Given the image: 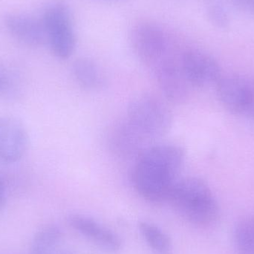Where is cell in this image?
I'll use <instances>...</instances> for the list:
<instances>
[{
    "mask_svg": "<svg viewBox=\"0 0 254 254\" xmlns=\"http://www.w3.org/2000/svg\"><path fill=\"white\" fill-rule=\"evenodd\" d=\"M167 202L184 219L195 226H210L219 217V204L213 192L198 178L179 179Z\"/></svg>",
    "mask_w": 254,
    "mask_h": 254,
    "instance_id": "obj_2",
    "label": "cell"
},
{
    "mask_svg": "<svg viewBox=\"0 0 254 254\" xmlns=\"http://www.w3.org/2000/svg\"><path fill=\"white\" fill-rule=\"evenodd\" d=\"M5 25L10 34L27 46L37 47L47 41L42 21L23 14L9 15Z\"/></svg>",
    "mask_w": 254,
    "mask_h": 254,
    "instance_id": "obj_11",
    "label": "cell"
},
{
    "mask_svg": "<svg viewBox=\"0 0 254 254\" xmlns=\"http://www.w3.org/2000/svg\"><path fill=\"white\" fill-rule=\"evenodd\" d=\"M125 120L141 138L149 143L170 131L173 115L162 100L152 95H142L128 104Z\"/></svg>",
    "mask_w": 254,
    "mask_h": 254,
    "instance_id": "obj_3",
    "label": "cell"
},
{
    "mask_svg": "<svg viewBox=\"0 0 254 254\" xmlns=\"http://www.w3.org/2000/svg\"><path fill=\"white\" fill-rule=\"evenodd\" d=\"M216 88L220 102L228 111L254 119V79L222 76Z\"/></svg>",
    "mask_w": 254,
    "mask_h": 254,
    "instance_id": "obj_6",
    "label": "cell"
},
{
    "mask_svg": "<svg viewBox=\"0 0 254 254\" xmlns=\"http://www.w3.org/2000/svg\"><path fill=\"white\" fill-rule=\"evenodd\" d=\"M29 137L23 124L13 117L0 116V162L14 164L28 149Z\"/></svg>",
    "mask_w": 254,
    "mask_h": 254,
    "instance_id": "obj_8",
    "label": "cell"
},
{
    "mask_svg": "<svg viewBox=\"0 0 254 254\" xmlns=\"http://www.w3.org/2000/svg\"><path fill=\"white\" fill-rule=\"evenodd\" d=\"M181 66L190 86L206 87L222 77L220 65L208 54L198 49H186L180 54Z\"/></svg>",
    "mask_w": 254,
    "mask_h": 254,
    "instance_id": "obj_7",
    "label": "cell"
},
{
    "mask_svg": "<svg viewBox=\"0 0 254 254\" xmlns=\"http://www.w3.org/2000/svg\"><path fill=\"white\" fill-rule=\"evenodd\" d=\"M204 7L209 20L215 26L222 29L229 26V16L223 0H204Z\"/></svg>",
    "mask_w": 254,
    "mask_h": 254,
    "instance_id": "obj_16",
    "label": "cell"
},
{
    "mask_svg": "<svg viewBox=\"0 0 254 254\" xmlns=\"http://www.w3.org/2000/svg\"><path fill=\"white\" fill-rule=\"evenodd\" d=\"M62 230L55 224L40 228L33 238L29 254H57L62 240Z\"/></svg>",
    "mask_w": 254,
    "mask_h": 254,
    "instance_id": "obj_13",
    "label": "cell"
},
{
    "mask_svg": "<svg viewBox=\"0 0 254 254\" xmlns=\"http://www.w3.org/2000/svg\"><path fill=\"white\" fill-rule=\"evenodd\" d=\"M67 222L74 231L104 252L116 253L122 248V241L117 234L89 216L71 214L67 218Z\"/></svg>",
    "mask_w": 254,
    "mask_h": 254,
    "instance_id": "obj_9",
    "label": "cell"
},
{
    "mask_svg": "<svg viewBox=\"0 0 254 254\" xmlns=\"http://www.w3.org/2000/svg\"><path fill=\"white\" fill-rule=\"evenodd\" d=\"M72 74L79 86L89 91L102 89L106 78L96 64L89 58H79L72 65Z\"/></svg>",
    "mask_w": 254,
    "mask_h": 254,
    "instance_id": "obj_12",
    "label": "cell"
},
{
    "mask_svg": "<svg viewBox=\"0 0 254 254\" xmlns=\"http://www.w3.org/2000/svg\"><path fill=\"white\" fill-rule=\"evenodd\" d=\"M57 254H71L68 253V252H59V253H58Z\"/></svg>",
    "mask_w": 254,
    "mask_h": 254,
    "instance_id": "obj_20",
    "label": "cell"
},
{
    "mask_svg": "<svg viewBox=\"0 0 254 254\" xmlns=\"http://www.w3.org/2000/svg\"><path fill=\"white\" fill-rule=\"evenodd\" d=\"M42 22L54 55L61 60L69 58L75 48V35L67 4L52 1L46 7Z\"/></svg>",
    "mask_w": 254,
    "mask_h": 254,
    "instance_id": "obj_4",
    "label": "cell"
},
{
    "mask_svg": "<svg viewBox=\"0 0 254 254\" xmlns=\"http://www.w3.org/2000/svg\"><path fill=\"white\" fill-rule=\"evenodd\" d=\"M109 146L117 156L123 158H136L150 146L140 137L126 121H122L112 128L109 134Z\"/></svg>",
    "mask_w": 254,
    "mask_h": 254,
    "instance_id": "obj_10",
    "label": "cell"
},
{
    "mask_svg": "<svg viewBox=\"0 0 254 254\" xmlns=\"http://www.w3.org/2000/svg\"><path fill=\"white\" fill-rule=\"evenodd\" d=\"M131 41L137 58L150 71L175 54L165 31L151 21H141L133 27Z\"/></svg>",
    "mask_w": 254,
    "mask_h": 254,
    "instance_id": "obj_5",
    "label": "cell"
},
{
    "mask_svg": "<svg viewBox=\"0 0 254 254\" xmlns=\"http://www.w3.org/2000/svg\"><path fill=\"white\" fill-rule=\"evenodd\" d=\"M138 228L142 237L155 254H173L171 240L162 230L147 222H140Z\"/></svg>",
    "mask_w": 254,
    "mask_h": 254,
    "instance_id": "obj_14",
    "label": "cell"
},
{
    "mask_svg": "<svg viewBox=\"0 0 254 254\" xmlns=\"http://www.w3.org/2000/svg\"><path fill=\"white\" fill-rule=\"evenodd\" d=\"M234 246L238 254H254V216L243 218L236 225Z\"/></svg>",
    "mask_w": 254,
    "mask_h": 254,
    "instance_id": "obj_15",
    "label": "cell"
},
{
    "mask_svg": "<svg viewBox=\"0 0 254 254\" xmlns=\"http://www.w3.org/2000/svg\"><path fill=\"white\" fill-rule=\"evenodd\" d=\"M13 80L7 71L0 68V94L9 93L13 89Z\"/></svg>",
    "mask_w": 254,
    "mask_h": 254,
    "instance_id": "obj_17",
    "label": "cell"
},
{
    "mask_svg": "<svg viewBox=\"0 0 254 254\" xmlns=\"http://www.w3.org/2000/svg\"><path fill=\"white\" fill-rule=\"evenodd\" d=\"M185 161V150L178 145L149 146L136 158L131 174L134 189L149 202H167Z\"/></svg>",
    "mask_w": 254,
    "mask_h": 254,
    "instance_id": "obj_1",
    "label": "cell"
},
{
    "mask_svg": "<svg viewBox=\"0 0 254 254\" xmlns=\"http://www.w3.org/2000/svg\"><path fill=\"white\" fill-rule=\"evenodd\" d=\"M239 8L254 15V0H231Z\"/></svg>",
    "mask_w": 254,
    "mask_h": 254,
    "instance_id": "obj_18",
    "label": "cell"
},
{
    "mask_svg": "<svg viewBox=\"0 0 254 254\" xmlns=\"http://www.w3.org/2000/svg\"><path fill=\"white\" fill-rule=\"evenodd\" d=\"M6 189L4 182L0 177V211L4 209L6 204Z\"/></svg>",
    "mask_w": 254,
    "mask_h": 254,
    "instance_id": "obj_19",
    "label": "cell"
}]
</instances>
